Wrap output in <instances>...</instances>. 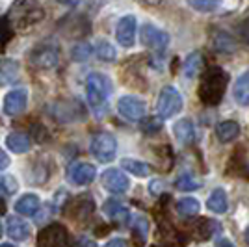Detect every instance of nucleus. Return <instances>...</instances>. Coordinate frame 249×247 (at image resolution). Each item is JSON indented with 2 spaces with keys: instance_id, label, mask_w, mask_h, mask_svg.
I'll list each match as a JSON object with an SVG mask.
<instances>
[{
  "instance_id": "obj_1",
  "label": "nucleus",
  "mask_w": 249,
  "mask_h": 247,
  "mask_svg": "<svg viewBox=\"0 0 249 247\" xmlns=\"http://www.w3.org/2000/svg\"><path fill=\"white\" fill-rule=\"evenodd\" d=\"M229 84V74L221 67H210L207 72L203 74L201 84L197 88V97L201 99V103L207 106H216L221 103L225 89Z\"/></svg>"
},
{
  "instance_id": "obj_2",
  "label": "nucleus",
  "mask_w": 249,
  "mask_h": 247,
  "mask_svg": "<svg viewBox=\"0 0 249 247\" xmlns=\"http://www.w3.org/2000/svg\"><path fill=\"white\" fill-rule=\"evenodd\" d=\"M112 93V82L103 72H91L86 78V97L88 103L93 110H103L106 108L108 97Z\"/></svg>"
},
{
  "instance_id": "obj_3",
  "label": "nucleus",
  "mask_w": 249,
  "mask_h": 247,
  "mask_svg": "<svg viewBox=\"0 0 249 247\" xmlns=\"http://www.w3.org/2000/svg\"><path fill=\"white\" fill-rule=\"evenodd\" d=\"M182 110V95L177 91L173 86L162 88V91L158 95V104H156V112L160 119H169Z\"/></svg>"
},
{
  "instance_id": "obj_4",
  "label": "nucleus",
  "mask_w": 249,
  "mask_h": 247,
  "mask_svg": "<svg viewBox=\"0 0 249 247\" xmlns=\"http://www.w3.org/2000/svg\"><path fill=\"white\" fill-rule=\"evenodd\" d=\"M89 151L99 162H112L117 153V140L110 132H99L91 138Z\"/></svg>"
},
{
  "instance_id": "obj_5",
  "label": "nucleus",
  "mask_w": 249,
  "mask_h": 247,
  "mask_svg": "<svg viewBox=\"0 0 249 247\" xmlns=\"http://www.w3.org/2000/svg\"><path fill=\"white\" fill-rule=\"evenodd\" d=\"M117 112L121 117H124L126 121H142L145 119L147 113V104L132 95H124L117 101Z\"/></svg>"
},
{
  "instance_id": "obj_6",
  "label": "nucleus",
  "mask_w": 249,
  "mask_h": 247,
  "mask_svg": "<svg viewBox=\"0 0 249 247\" xmlns=\"http://www.w3.org/2000/svg\"><path fill=\"white\" fill-rule=\"evenodd\" d=\"M140 39L151 51L164 52L167 49V45H169V34L156 28L155 24H143L140 28Z\"/></svg>"
},
{
  "instance_id": "obj_7",
  "label": "nucleus",
  "mask_w": 249,
  "mask_h": 247,
  "mask_svg": "<svg viewBox=\"0 0 249 247\" xmlns=\"http://www.w3.org/2000/svg\"><path fill=\"white\" fill-rule=\"evenodd\" d=\"M101 182H103L104 190H108L110 194H115V195L126 194L128 188H130L128 176L124 175L121 169H117V167L106 169V171L103 173V176H101Z\"/></svg>"
},
{
  "instance_id": "obj_8",
  "label": "nucleus",
  "mask_w": 249,
  "mask_h": 247,
  "mask_svg": "<svg viewBox=\"0 0 249 247\" xmlns=\"http://www.w3.org/2000/svg\"><path fill=\"white\" fill-rule=\"evenodd\" d=\"M60 60V52L54 45H39L30 54V62L37 69H54Z\"/></svg>"
},
{
  "instance_id": "obj_9",
  "label": "nucleus",
  "mask_w": 249,
  "mask_h": 247,
  "mask_svg": "<svg viewBox=\"0 0 249 247\" xmlns=\"http://www.w3.org/2000/svg\"><path fill=\"white\" fill-rule=\"evenodd\" d=\"M136 30H138V21H136L134 15H124L117 21L115 26V39L117 43L124 47V49H130L134 47L136 43Z\"/></svg>"
},
{
  "instance_id": "obj_10",
  "label": "nucleus",
  "mask_w": 249,
  "mask_h": 247,
  "mask_svg": "<svg viewBox=\"0 0 249 247\" xmlns=\"http://www.w3.org/2000/svg\"><path fill=\"white\" fill-rule=\"evenodd\" d=\"M97 176V167L89 162H76L67 169V180L74 186L91 184Z\"/></svg>"
},
{
  "instance_id": "obj_11",
  "label": "nucleus",
  "mask_w": 249,
  "mask_h": 247,
  "mask_svg": "<svg viewBox=\"0 0 249 247\" xmlns=\"http://www.w3.org/2000/svg\"><path fill=\"white\" fill-rule=\"evenodd\" d=\"M28 91L24 88H15L4 97V113L6 115H19L26 110Z\"/></svg>"
},
{
  "instance_id": "obj_12",
  "label": "nucleus",
  "mask_w": 249,
  "mask_h": 247,
  "mask_svg": "<svg viewBox=\"0 0 249 247\" xmlns=\"http://www.w3.org/2000/svg\"><path fill=\"white\" fill-rule=\"evenodd\" d=\"M39 247H69L67 230L60 225H52L45 229L39 238Z\"/></svg>"
},
{
  "instance_id": "obj_13",
  "label": "nucleus",
  "mask_w": 249,
  "mask_h": 247,
  "mask_svg": "<svg viewBox=\"0 0 249 247\" xmlns=\"http://www.w3.org/2000/svg\"><path fill=\"white\" fill-rule=\"evenodd\" d=\"M6 232L13 242H24L30 238L32 227L28 221H24L21 217H8L6 223Z\"/></svg>"
},
{
  "instance_id": "obj_14",
  "label": "nucleus",
  "mask_w": 249,
  "mask_h": 247,
  "mask_svg": "<svg viewBox=\"0 0 249 247\" xmlns=\"http://www.w3.org/2000/svg\"><path fill=\"white\" fill-rule=\"evenodd\" d=\"M39 206H41V199L36 194H24V195H21L13 203L15 212L21 214V216H34V214H37Z\"/></svg>"
},
{
  "instance_id": "obj_15",
  "label": "nucleus",
  "mask_w": 249,
  "mask_h": 247,
  "mask_svg": "<svg viewBox=\"0 0 249 247\" xmlns=\"http://www.w3.org/2000/svg\"><path fill=\"white\" fill-rule=\"evenodd\" d=\"M173 134H175L177 141L182 145H190L196 138V128H194V123L190 119H178L175 124H173Z\"/></svg>"
},
{
  "instance_id": "obj_16",
  "label": "nucleus",
  "mask_w": 249,
  "mask_h": 247,
  "mask_svg": "<svg viewBox=\"0 0 249 247\" xmlns=\"http://www.w3.org/2000/svg\"><path fill=\"white\" fill-rule=\"evenodd\" d=\"M19 71H21V65L17 60H2L0 62V86H10L17 80L19 76Z\"/></svg>"
},
{
  "instance_id": "obj_17",
  "label": "nucleus",
  "mask_w": 249,
  "mask_h": 247,
  "mask_svg": "<svg viewBox=\"0 0 249 247\" xmlns=\"http://www.w3.org/2000/svg\"><path fill=\"white\" fill-rule=\"evenodd\" d=\"M6 147L15 155H22V153L30 151L32 141L28 136L21 134V132H11V134L6 136Z\"/></svg>"
},
{
  "instance_id": "obj_18",
  "label": "nucleus",
  "mask_w": 249,
  "mask_h": 247,
  "mask_svg": "<svg viewBox=\"0 0 249 247\" xmlns=\"http://www.w3.org/2000/svg\"><path fill=\"white\" fill-rule=\"evenodd\" d=\"M232 95L240 106H249V71L242 72L238 76V80L232 88Z\"/></svg>"
},
{
  "instance_id": "obj_19",
  "label": "nucleus",
  "mask_w": 249,
  "mask_h": 247,
  "mask_svg": "<svg viewBox=\"0 0 249 247\" xmlns=\"http://www.w3.org/2000/svg\"><path fill=\"white\" fill-rule=\"evenodd\" d=\"M103 212L108 217H112V219H117V221H128V217H130V212H128V208H126L123 203L115 201V199H108V201L104 203V205H103Z\"/></svg>"
},
{
  "instance_id": "obj_20",
  "label": "nucleus",
  "mask_w": 249,
  "mask_h": 247,
  "mask_svg": "<svg viewBox=\"0 0 249 247\" xmlns=\"http://www.w3.org/2000/svg\"><path fill=\"white\" fill-rule=\"evenodd\" d=\"M216 136H218L219 141L229 143V141H234L240 136V124L236 121H223L216 126Z\"/></svg>"
},
{
  "instance_id": "obj_21",
  "label": "nucleus",
  "mask_w": 249,
  "mask_h": 247,
  "mask_svg": "<svg viewBox=\"0 0 249 247\" xmlns=\"http://www.w3.org/2000/svg\"><path fill=\"white\" fill-rule=\"evenodd\" d=\"M212 47H214V51L219 52V54H232V52L236 51L234 39H232L229 34H225V32H216V34H214Z\"/></svg>"
},
{
  "instance_id": "obj_22",
  "label": "nucleus",
  "mask_w": 249,
  "mask_h": 247,
  "mask_svg": "<svg viewBox=\"0 0 249 247\" xmlns=\"http://www.w3.org/2000/svg\"><path fill=\"white\" fill-rule=\"evenodd\" d=\"M207 206H208V210H212L214 214H223V212L227 210V194H225V190L216 188V190L208 195Z\"/></svg>"
},
{
  "instance_id": "obj_23",
  "label": "nucleus",
  "mask_w": 249,
  "mask_h": 247,
  "mask_svg": "<svg viewBox=\"0 0 249 247\" xmlns=\"http://www.w3.org/2000/svg\"><path fill=\"white\" fill-rule=\"evenodd\" d=\"M121 167L126 173H130V175L134 176H147L151 173V167L145 162H140V160H134V158H123L121 160Z\"/></svg>"
},
{
  "instance_id": "obj_24",
  "label": "nucleus",
  "mask_w": 249,
  "mask_h": 247,
  "mask_svg": "<svg viewBox=\"0 0 249 247\" xmlns=\"http://www.w3.org/2000/svg\"><path fill=\"white\" fill-rule=\"evenodd\" d=\"M93 52L97 54V58L103 60V62H114L115 58H117L115 47L110 41H106V39H97V43H95V47H93Z\"/></svg>"
},
{
  "instance_id": "obj_25",
  "label": "nucleus",
  "mask_w": 249,
  "mask_h": 247,
  "mask_svg": "<svg viewBox=\"0 0 249 247\" xmlns=\"http://www.w3.org/2000/svg\"><path fill=\"white\" fill-rule=\"evenodd\" d=\"M201 69H203V56L199 52H192L186 60H184V67H182L184 76L196 78L199 72H201Z\"/></svg>"
},
{
  "instance_id": "obj_26",
  "label": "nucleus",
  "mask_w": 249,
  "mask_h": 247,
  "mask_svg": "<svg viewBox=\"0 0 249 247\" xmlns=\"http://www.w3.org/2000/svg\"><path fill=\"white\" fill-rule=\"evenodd\" d=\"M199 210H201V205L194 197H184V199H180L177 203V212L180 216H197Z\"/></svg>"
},
{
  "instance_id": "obj_27",
  "label": "nucleus",
  "mask_w": 249,
  "mask_h": 247,
  "mask_svg": "<svg viewBox=\"0 0 249 247\" xmlns=\"http://www.w3.org/2000/svg\"><path fill=\"white\" fill-rule=\"evenodd\" d=\"M175 188L180 190V192H194V190H199V188H201V182H199L194 175L184 173V175H180L175 180Z\"/></svg>"
},
{
  "instance_id": "obj_28",
  "label": "nucleus",
  "mask_w": 249,
  "mask_h": 247,
  "mask_svg": "<svg viewBox=\"0 0 249 247\" xmlns=\"http://www.w3.org/2000/svg\"><path fill=\"white\" fill-rule=\"evenodd\" d=\"M223 0H188L190 8L201 13H210V11H216L221 6Z\"/></svg>"
},
{
  "instance_id": "obj_29",
  "label": "nucleus",
  "mask_w": 249,
  "mask_h": 247,
  "mask_svg": "<svg viewBox=\"0 0 249 247\" xmlns=\"http://www.w3.org/2000/svg\"><path fill=\"white\" fill-rule=\"evenodd\" d=\"M91 54H93V47L89 43H76L71 49V58L74 62H86V60H89Z\"/></svg>"
},
{
  "instance_id": "obj_30",
  "label": "nucleus",
  "mask_w": 249,
  "mask_h": 247,
  "mask_svg": "<svg viewBox=\"0 0 249 247\" xmlns=\"http://www.w3.org/2000/svg\"><path fill=\"white\" fill-rule=\"evenodd\" d=\"M19 190V182L17 178L11 175H0V195L10 197Z\"/></svg>"
},
{
  "instance_id": "obj_31",
  "label": "nucleus",
  "mask_w": 249,
  "mask_h": 247,
  "mask_svg": "<svg viewBox=\"0 0 249 247\" xmlns=\"http://www.w3.org/2000/svg\"><path fill=\"white\" fill-rule=\"evenodd\" d=\"M214 227H216V223H212V221H208V219H201L199 225L196 227L199 240H208V238L212 236V232H214Z\"/></svg>"
},
{
  "instance_id": "obj_32",
  "label": "nucleus",
  "mask_w": 249,
  "mask_h": 247,
  "mask_svg": "<svg viewBox=\"0 0 249 247\" xmlns=\"http://www.w3.org/2000/svg\"><path fill=\"white\" fill-rule=\"evenodd\" d=\"M134 230L138 234H142V240H145L147 234H149V221H147V217L143 216H138L134 219Z\"/></svg>"
},
{
  "instance_id": "obj_33",
  "label": "nucleus",
  "mask_w": 249,
  "mask_h": 247,
  "mask_svg": "<svg viewBox=\"0 0 249 247\" xmlns=\"http://www.w3.org/2000/svg\"><path fill=\"white\" fill-rule=\"evenodd\" d=\"M143 126H145V132H156L160 128V121L158 119H149L143 123Z\"/></svg>"
},
{
  "instance_id": "obj_34",
  "label": "nucleus",
  "mask_w": 249,
  "mask_h": 247,
  "mask_svg": "<svg viewBox=\"0 0 249 247\" xmlns=\"http://www.w3.org/2000/svg\"><path fill=\"white\" fill-rule=\"evenodd\" d=\"M104 247H128V244L124 242L123 238H112V240H108Z\"/></svg>"
},
{
  "instance_id": "obj_35",
  "label": "nucleus",
  "mask_w": 249,
  "mask_h": 247,
  "mask_svg": "<svg viewBox=\"0 0 249 247\" xmlns=\"http://www.w3.org/2000/svg\"><path fill=\"white\" fill-rule=\"evenodd\" d=\"M8 165H10V156L4 149H0V171H4Z\"/></svg>"
},
{
  "instance_id": "obj_36",
  "label": "nucleus",
  "mask_w": 249,
  "mask_h": 247,
  "mask_svg": "<svg viewBox=\"0 0 249 247\" xmlns=\"http://www.w3.org/2000/svg\"><path fill=\"white\" fill-rule=\"evenodd\" d=\"M162 186H164L162 180H153L151 186H149V188H151V194H153V195H158V194L162 192Z\"/></svg>"
},
{
  "instance_id": "obj_37",
  "label": "nucleus",
  "mask_w": 249,
  "mask_h": 247,
  "mask_svg": "<svg viewBox=\"0 0 249 247\" xmlns=\"http://www.w3.org/2000/svg\"><path fill=\"white\" fill-rule=\"evenodd\" d=\"M240 34H242L244 41H246L249 45V21L242 22V26H240Z\"/></svg>"
},
{
  "instance_id": "obj_38",
  "label": "nucleus",
  "mask_w": 249,
  "mask_h": 247,
  "mask_svg": "<svg viewBox=\"0 0 249 247\" xmlns=\"http://www.w3.org/2000/svg\"><path fill=\"white\" fill-rule=\"evenodd\" d=\"M74 247H97V244H95L93 240H89V238H80L78 244Z\"/></svg>"
},
{
  "instance_id": "obj_39",
  "label": "nucleus",
  "mask_w": 249,
  "mask_h": 247,
  "mask_svg": "<svg viewBox=\"0 0 249 247\" xmlns=\"http://www.w3.org/2000/svg\"><path fill=\"white\" fill-rule=\"evenodd\" d=\"M56 2H60V4H63V6H76L80 0H56Z\"/></svg>"
},
{
  "instance_id": "obj_40",
  "label": "nucleus",
  "mask_w": 249,
  "mask_h": 247,
  "mask_svg": "<svg viewBox=\"0 0 249 247\" xmlns=\"http://www.w3.org/2000/svg\"><path fill=\"white\" fill-rule=\"evenodd\" d=\"M218 247H234V244H232V242H229V240H219Z\"/></svg>"
},
{
  "instance_id": "obj_41",
  "label": "nucleus",
  "mask_w": 249,
  "mask_h": 247,
  "mask_svg": "<svg viewBox=\"0 0 249 247\" xmlns=\"http://www.w3.org/2000/svg\"><path fill=\"white\" fill-rule=\"evenodd\" d=\"M140 2H143V4H147V6H158L162 0H140Z\"/></svg>"
},
{
  "instance_id": "obj_42",
  "label": "nucleus",
  "mask_w": 249,
  "mask_h": 247,
  "mask_svg": "<svg viewBox=\"0 0 249 247\" xmlns=\"http://www.w3.org/2000/svg\"><path fill=\"white\" fill-rule=\"evenodd\" d=\"M246 244L249 246V227L246 229Z\"/></svg>"
},
{
  "instance_id": "obj_43",
  "label": "nucleus",
  "mask_w": 249,
  "mask_h": 247,
  "mask_svg": "<svg viewBox=\"0 0 249 247\" xmlns=\"http://www.w3.org/2000/svg\"><path fill=\"white\" fill-rule=\"evenodd\" d=\"M0 247H15V246H11V244H0Z\"/></svg>"
},
{
  "instance_id": "obj_44",
  "label": "nucleus",
  "mask_w": 249,
  "mask_h": 247,
  "mask_svg": "<svg viewBox=\"0 0 249 247\" xmlns=\"http://www.w3.org/2000/svg\"><path fill=\"white\" fill-rule=\"evenodd\" d=\"M2 234H4V229H2V225H0V236H2Z\"/></svg>"
}]
</instances>
